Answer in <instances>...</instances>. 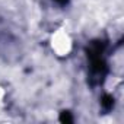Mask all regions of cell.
<instances>
[{
	"mask_svg": "<svg viewBox=\"0 0 124 124\" xmlns=\"http://www.w3.org/2000/svg\"><path fill=\"white\" fill-rule=\"evenodd\" d=\"M73 41L66 29H57L51 37V48L57 55H67L72 51Z\"/></svg>",
	"mask_w": 124,
	"mask_h": 124,
	"instance_id": "cell-1",
	"label": "cell"
},
{
	"mask_svg": "<svg viewBox=\"0 0 124 124\" xmlns=\"http://www.w3.org/2000/svg\"><path fill=\"white\" fill-rule=\"evenodd\" d=\"M2 99H3V89L0 88V104H2Z\"/></svg>",
	"mask_w": 124,
	"mask_h": 124,
	"instance_id": "cell-2",
	"label": "cell"
}]
</instances>
